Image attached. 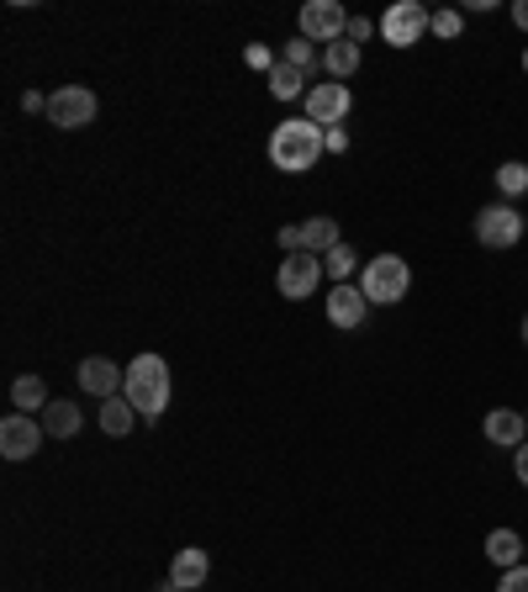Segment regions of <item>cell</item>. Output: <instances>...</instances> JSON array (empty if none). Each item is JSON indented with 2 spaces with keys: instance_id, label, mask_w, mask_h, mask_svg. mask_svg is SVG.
<instances>
[{
  "instance_id": "6da1fadb",
  "label": "cell",
  "mask_w": 528,
  "mask_h": 592,
  "mask_svg": "<svg viewBox=\"0 0 528 592\" xmlns=\"http://www.w3.org/2000/svg\"><path fill=\"white\" fill-rule=\"evenodd\" d=\"M322 154H328V133L317 122H307V117H290V122H280L270 133V164L286 169V175H307Z\"/></svg>"
},
{
  "instance_id": "7a4b0ae2",
  "label": "cell",
  "mask_w": 528,
  "mask_h": 592,
  "mask_svg": "<svg viewBox=\"0 0 528 592\" xmlns=\"http://www.w3.org/2000/svg\"><path fill=\"white\" fill-rule=\"evenodd\" d=\"M122 397L138 407V418H164L169 413V397H175V386H169V365L158 360V354H138L128 365V386H122Z\"/></svg>"
},
{
  "instance_id": "3957f363",
  "label": "cell",
  "mask_w": 528,
  "mask_h": 592,
  "mask_svg": "<svg viewBox=\"0 0 528 592\" xmlns=\"http://www.w3.org/2000/svg\"><path fill=\"white\" fill-rule=\"evenodd\" d=\"M360 292H365L370 307H392V302H402L413 292V265L402 254H375L360 270Z\"/></svg>"
},
{
  "instance_id": "277c9868",
  "label": "cell",
  "mask_w": 528,
  "mask_h": 592,
  "mask_svg": "<svg viewBox=\"0 0 528 592\" xmlns=\"http://www.w3.org/2000/svg\"><path fill=\"white\" fill-rule=\"evenodd\" d=\"M96 111H101V101H96V90H90V85H58V90L48 96V122L53 128H64V133L90 128V122H96Z\"/></svg>"
},
{
  "instance_id": "5b68a950",
  "label": "cell",
  "mask_w": 528,
  "mask_h": 592,
  "mask_svg": "<svg viewBox=\"0 0 528 592\" xmlns=\"http://www.w3.org/2000/svg\"><path fill=\"white\" fill-rule=\"evenodd\" d=\"M524 233H528L524 212L513 201H492V207L475 212V239H481V249H513Z\"/></svg>"
},
{
  "instance_id": "8992f818",
  "label": "cell",
  "mask_w": 528,
  "mask_h": 592,
  "mask_svg": "<svg viewBox=\"0 0 528 592\" xmlns=\"http://www.w3.org/2000/svg\"><path fill=\"white\" fill-rule=\"evenodd\" d=\"M428 22H433L428 6H418V0H396V6L381 11V37H386L392 48H413V43H422Z\"/></svg>"
},
{
  "instance_id": "52a82bcc",
  "label": "cell",
  "mask_w": 528,
  "mask_h": 592,
  "mask_svg": "<svg viewBox=\"0 0 528 592\" xmlns=\"http://www.w3.org/2000/svg\"><path fill=\"white\" fill-rule=\"evenodd\" d=\"M296 28L307 43H343V32H349V11H343L339 0H307L301 6V17H296Z\"/></svg>"
},
{
  "instance_id": "ba28073f",
  "label": "cell",
  "mask_w": 528,
  "mask_h": 592,
  "mask_svg": "<svg viewBox=\"0 0 528 592\" xmlns=\"http://www.w3.org/2000/svg\"><path fill=\"white\" fill-rule=\"evenodd\" d=\"M317 286H322V260L317 254H286L280 260V270H275V292L286 296V302H307V296H317Z\"/></svg>"
},
{
  "instance_id": "9c48e42d",
  "label": "cell",
  "mask_w": 528,
  "mask_h": 592,
  "mask_svg": "<svg viewBox=\"0 0 528 592\" xmlns=\"http://www.w3.org/2000/svg\"><path fill=\"white\" fill-rule=\"evenodd\" d=\"M43 439H48V429H43V418H26V413H11V418L0 424V456H6V460H32L37 450H43Z\"/></svg>"
},
{
  "instance_id": "30bf717a",
  "label": "cell",
  "mask_w": 528,
  "mask_h": 592,
  "mask_svg": "<svg viewBox=\"0 0 528 592\" xmlns=\"http://www.w3.org/2000/svg\"><path fill=\"white\" fill-rule=\"evenodd\" d=\"M349 107H354V96H349V85H339V80L312 85V90H307V122H317L322 133L339 128L343 117H349Z\"/></svg>"
},
{
  "instance_id": "8fae6325",
  "label": "cell",
  "mask_w": 528,
  "mask_h": 592,
  "mask_svg": "<svg viewBox=\"0 0 528 592\" xmlns=\"http://www.w3.org/2000/svg\"><path fill=\"white\" fill-rule=\"evenodd\" d=\"M117 386H128V371H117V360H106V354H90V360H79V392H90V397H117Z\"/></svg>"
},
{
  "instance_id": "7c38bea8",
  "label": "cell",
  "mask_w": 528,
  "mask_h": 592,
  "mask_svg": "<svg viewBox=\"0 0 528 592\" xmlns=\"http://www.w3.org/2000/svg\"><path fill=\"white\" fill-rule=\"evenodd\" d=\"M481 434H486L497 450H518V445L528 439V418L524 413H513V407H492L486 424H481Z\"/></svg>"
},
{
  "instance_id": "4fadbf2b",
  "label": "cell",
  "mask_w": 528,
  "mask_h": 592,
  "mask_svg": "<svg viewBox=\"0 0 528 592\" xmlns=\"http://www.w3.org/2000/svg\"><path fill=\"white\" fill-rule=\"evenodd\" d=\"M365 313H370V302H365V292H360V286H333V292H328V324H333V328H343V333H349V328L365 324Z\"/></svg>"
},
{
  "instance_id": "5bb4252c",
  "label": "cell",
  "mask_w": 528,
  "mask_h": 592,
  "mask_svg": "<svg viewBox=\"0 0 528 592\" xmlns=\"http://www.w3.org/2000/svg\"><path fill=\"white\" fill-rule=\"evenodd\" d=\"M207 577H211V561H207V550H175V561H169V582L185 592H201L207 588Z\"/></svg>"
},
{
  "instance_id": "9a60e30c",
  "label": "cell",
  "mask_w": 528,
  "mask_h": 592,
  "mask_svg": "<svg viewBox=\"0 0 528 592\" xmlns=\"http://www.w3.org/2000/svg\"><path fill=\"white\" fill-rule=\"evenodd\" d=\"M48 381L43 376H16L11 381V407H16V413H26V418H43V413H48Z\"/></svg>"
},
{
  "instance_id": "2e32d148",
  "label": "cell",
  "mask_w": 528,
  "mask_h": 592,
  "mask_svg": "<svg viewBox=\"0 0 528 592\" xmlns=\"http://www.w3.org/2000/svg\"><path fill=\"white\" fill-rule=\"evenodd\" d=\"M524 556H528V539H518L513 529H492V535H486V561L497 566V571L524 566Z\"/></svg>"
},
{
  "instance_id": "e0dca14e",
  "label": "cell",
  "mask_w": 528,
  "mask_h": 592,
  "mask_svg": "<svg viewBox=\"0 0 528 592\" xmlns=\"http://www.w3.org/2000/svg\"><path fill=\"white\" fill-rule=\"evenodd\" d=\"M264 85H270V96H275V101H296V96L307 101V90H312V85H307V75H301V69H290L286 58L270 69V80H264Z\"/></svg>"
},
{
  "instance_id": "ac0fdd59",
  "label": "cell",
  "mask_w": 528,
  "mask_h": 592,
  "mask_svg": "<svg viewBox=\"0 0 528 592\" xmlns=\"http://www.w3.org/2000/svg\"><path fill=\"white\" fill-rule=\"evenodd\" d=\"M354 69H360V48H354V43H349V37H343V43H328V48H322V75H328V80H349V75H354Z\"/></svg>"
},
{
  "instance_id": "d6986e66",
  "label": "cell",
  "mask_w": 528,
  "mask_h": 592,
  "mask_svg": "<svg viewBox=\"0 0 528 592\" xmlns=\"http://www.w3.org/2000/svg\"><path fill=\"white\" fill-rule=\"evenodd\" d=\"M101 429L111 434V439H128V434L138 429V407H132L128 397H106L101 403Z\"/></svg>"
},
{
  "instance_id": "ffe728a7",
  "label": "cell",
  "mask_w": 528,
  "mask_h": 592,
  "mask_svg": "<svg viewBox=\"0 0 528 592\" xmlns=\"http://www.w3.org/2000/svg\"><path fill=\"white\" fill-rule=\"evenodd\" d=\"M301 233H307V254H317V260H322L328 249H339V243H343L339 222H333L328 212H322V217H307V222H301Z\"/></svg>"
},
{
  "instance_id": "44dd1931",
  "label": "cell",
  "mask_w": 528,
  "mask_h": 592,
  "mask_svg": "<svg viewBox=\"0 0 528 592\" xmlns=\"http://www.w3.org/2000/svg\"><path fill=\"white\" fill-rule=\"evenodd\" d=\"M43 429H48V439H75L79 434V407L64 403V397H53L48 413H43Z\"/></svg>"
},
{
  "instance_id": "7402d4cb",
  "label": "cell",
  "mask_w": 528,
  "mask_h": 592,
  "mask_svg": "<svg viewBox=\"0 0 528 592\" xmlns=\"http://www.w3.org/2000/svg\"><path fill=\"white\" fill-rule=\"evenodd\" d=\"M286 64H290V69H301V75L312 80V75H322V48H317V43H307V37L296 32V37L286 43Z\"/></svg>"
},
{
  "instance_id": "603a6c76",
  "label": "cell",
  "mask_w": 528,
  "mask_h": 592,
  "mask_svg": "<svg viewBox=\"0 0 528 592\" xmlns=\"http://www.w3.org/2000/svg\"><path fill=\"white\" fill-rule=\"evenodd\" d=\"M497 196H502V201H518V196H528V164L524 160L497 164Z\"/></svg>"
},
{
  "instance_id": "cb8c5ba5",
  "label": "cell",
  "mask_w": 528,
  "mask_h": 592,
  "mask_svg": "<svg viewBox=\"0 0 528 592\" xmlns=\"http://www.w3.org/2000/svg\"><path fill=\"white\" fill-rule=\"evenodd\" d=\"M322 270L333 275V286H349V275H354V270H365V265H360V249L339 243V249H328V254H322Z\"/></svg>"
},
{
  "instance_id": "d4e9b609",
  "label": "cell",
  "mask_w": 528,
  "mask_h": 592,
  "mask_svg": "<svg viewBox=\"0 0 528 592\" xmlns=\"http://www.w3.org/2000/svg\"><path fill=\"white\" fill-rule=\"evenodd\" d=\"M428 32H433V37H444V43H454V37L465 32V11H454V6H444V11H433V22H428Z\"/></svg>"
},
{
  "instance_id": "484cf974",
  "label": "cell",
  "mask_w": 528,
  "mask_h": 592,
  "mask_svg": "<svg viewBox=\"0 0 528 592\" xmlns=\"http://www.w3.org/2000/svg\"><path fill=\"white\" fill-rule=\"evenodd\" d=\"M375 32H381V22H370V17H349V32H343V37H349V43L360 48V43H370Z\"/></svg>"
},
{
  "instance_id": "4316f807",
  "label": "cell",
  "mask_w": 528,
  "mask_h": 592,
  "mask_svg": "<svg viewBox=\"0 0 528 592\" xmlns=\"http://www.w3.org/2000/svg\"><path fill=\"white\" fill-rule=\"evenodd\" d=\"M243 64H249V69H260L264 80H270V69H275V64H280V58L270 54V48H264V43H254V48H249V54H243Z\"/></svg>"
},
{
  "instance_id": "83f0119b",
  "label": "cell",
  "mask_w": 528,
  "mask_h": 592,
  "mask_svg": "<svg viewBox=\"0 0 528 592\" xmlns=\"http://www.w3.org/2000/svg\"><path fill=\"white\" fill-rule=\"evenodd\" d=\"M275 239H280V249H286V254H301V249H307V233H301V222H286V228H280Z\"/></svg>"
},
{
  "instance_id": "f1b7e54d",
  "label": "cell",
  "mask_w": 528,
  "mask_h": 592,
  "mask_svg": "<svg viewBox=\"0 0 528 592\" xmlns=\"http://www.w3.org/2000/svg\"><path fill=\"white\" fill-rule=\"evenodd\" d=\"M497 592H528V561H524V566H513V571H502Z\"/></svg>"
},
{
  "instance_id": "f546056e",
  "label": "cell",
  "mask_w": 528,
  "mask_h": 592,
  "mask_svg": "<svg viewBox=\"0 0 528 592\" xmlns=\"http://www.w3.org/2000/svg\"><path fill=\"white\" fill-rule=\"evenodd\" d=\"M513 471H518V482L528 486V439L518 445V450H513Z\"/></svg>"
},
{
  "instance_id": "4dcf8cb0",
  "label": "cell",
  "mask_w": 528,
  "mask_h": 592,
  "mask_svg": "<svg viewBox=\"0 0 528 592\" xmlns=\"http://www.w3.org/2000/svg\"><path fill=\"white\" fill-rule=\"evenodd\" d=\"M22 111H26V117H37V111H48V96H37V90H26V96H22Z\"/></svg>"
},
{
  "instance_id": "1f68e13d",
  "label": "cell",
  "mask_w": 528,
  "mask_h": 592,
  "mask_svg": "<svg viewBox=\"0 0 528 592\" xmlns=\"http://www.w3.org/2000/svg\"><path fill=\"white\" fill-rule=\"evenodd\" d=\"M349 149V133L343 128H328V154H343Z\"/></svg>"
},
{
  "instance_id": "d6a6232c",
  "label": "cell",
  "mask_w": 528,
  "mask_h": 592,
  "mask_svg": "<svg viewBox=\"0 0 528 592\" xmlns=\"http://www.w3.org/2000/svg\"><path fill=\"white\" fill-rule=\"evenodd\" d=\"M513 22L528 32V0H518V6H513Z\"/></svg>"
},
{
  "instance_id": "836d02e7",
  "label": "cell",
  "mask_w": 528,
  "mask_h": 592,
  "mask_svg": "<svg viewBox=\"0 0 528 592\" xmlns=\"http://www.w3.org/2000/svg\"><path fill=\"white\" fill-rule=\"evenodd\" d=\"M154 592H185V588H175V582H169V577H164V582H158Z\"/></svg>"
},
{
  "instance_id": "e575fe53",
  "label": "cell",
  "mask_w": 528,
  "mask_h": 592,
  "mask_svg": "<svg viewBox=\"0 0 528 592\" xmlns=\"http://www.w3.org/2000/svg\"><path fill=\"white\" fill-rule=\"evenodd\" d=\"M524 344H528V313H524Z\"/></svg>"
},
{
  "instance_id": "d590c367",
  "label": "cell",
  "mask_w": 528,
  "mask_h": 592,
  "mask_svg": "<svg viewBox=\"0 0 528 592\" xmlns=\"http://www.w3.org/2000/svg\"><path fill=\"white\" fill-rule=\"evenodd\" d=\"M524 69H528V48H524Z\"/></svg>"
},
{
  "instance_id": "8d00e7d4",
  "label": "cell",
  "mask_w": 528,
  "mask_h": 592,
  "mask_svg": "<svg viewBox=\"0 0 528 592\" xmlns=\"http://www.w3.org/2000/svg\"><path fill=\"white\" fill-rule=\"evenodd\" d=\"M524 418H528V407H524Z\"/></svg>"
},
{
  "instance_id": "74e56055",
  "label": "cell",
  "mask_w": 528,
  "mask_h": 592,
  "mask_svg": "<svg viewBox=\"0 0 528 592\" xmlns=\"http://www.w3.org/2000/svg\"><path fill=\"white\" fill-rule=\"evenodd\" d=\"M524 561H528V556H524Z\"/></svg>"
}]
</instances>
